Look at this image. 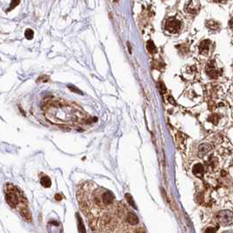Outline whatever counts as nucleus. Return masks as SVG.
Instances as JSON below:
<instances>
[{
	"label": "nucleus",
	"instance_id": "4",
	"mask_svg": "<svg viewBox=\"0 0 233 233\" xmlns=\"http://www.w3.org/2000/svg\"><path fill=\"white\" fill-rule=\"evenodd\" d=\"M200 10V2L198 0H189L185 6V11L189 14H196Z\"/></svg>",
	"mask_w": 233,
	"mask_h": 233
},
{
	"label": "nucleus",
	"instance_id": "2",
	"mask_svg": "<svg viewBox=\"0 0 233 233\" xmlns=\"http://www.w3.org/2000/svg\"><path fill=\"white\" fill-rule=\"evenodd\" d=\"M13 188H14V187L11 186V189H8L7 192L5 193V200L11 207L15 208L19 204V196L17 194L18 192L13 191Z\"/></svg>",
	"mask_w": 233,
	"mask_h": 233
},
{
	"label": "nucleus",
	"instance_id": "8",
	"mask_svg": "<svg viewBox=\"0 0 233 233\" xmlns=\"http://www.w3.org/2000/svg\"><path fill=\"white\" fill-rule=\"evenodd\" d=\"M211 149V145L209 144H202L199 146V155L202 157L203 155L207 154L208 153Z\"/></svg>",
	"mask_w": 233,
	"mask_h": 233
},
{
	"label": "nucleus",
	"instance_id": "12",
	"mask_svg": "<svg viewBox=\"0 0 233 233\" xmlns=\"http://www.w3.org/2000/svg\"><path fill=\"white\" fill-rule=\"evenodd\" d=\"M127 221L129 222V223L134 225L139 223V218L135 215L134 213H129L128 217H127Z\"/></svg>",
	"mask_w": 233,
	"mask_h": 233
},
{
	"label": "nucleus",
	"instance_id": "11",
	"mask_svg": "<svg viewBox=\"0 0 233 233\" xmlns=\"http://www.w3.org/2000/svg\"><path fill=\"white\" fill-rule=\"evenodd\" d=\"M206 26L210 30H218L219 28V24L215 20H208L206 22Z\"/></svg>",
	"mask_w": 233,
	"mask_h": 233
},
{
	"label": "nucleus",
	"instance_id": "7",
	"mask_svg": "<svg viewBox=\"0 0 233 233\" xmlns=\"http://www.w3.org/2000/svg\"><path fill=\"white\" fill-rule=\"evenodd\" d=\"M193 174L197 177H202L203 174V166L202 164L197 163L193 166Z\"/></svg>",
	"mask_w": 233,
	"mask_h": 233
},
{
	"label": "nucleus",
	"instance_id": "9",
	"mask_svg": "<svg viewBox=\"0 0 233 233\" xmlns=\"http://www.w3.org/2000/svg\"><path fill=\"white\" fill-rule=\"evenodd\" d=\"M113 198H114V196H113V195L110 192H105L104 195H103V202H104V204L109 205V204H110L111 202H113Z\"/></svg>",
	"mask_w": 233,
	"mask_h": 233
},
{
	"label": "nucleus",
	"instance_id": "25",
	"mask_svg": "<svg viewBox=\"0 0 233 233\" xmlns=\"http://www.w3.org/2000/svg\"><path fill=\"white\" fill-rule=\"evenodd\" d=\"M213 1H215V2H218V3H224V2H226L227 0H213Z\"/></svg>",
	"mask_w": 233,
	"mask_h": 233
},
{
	"label": "nucleus",
	"instance_id": "17",
	"mask_svg": "<svg viewBox=\"0 0 233 233\" xmlns=\"http://www.w3.org/2000/svg\"><path fill=\"white\" fill-rule=\"evenodd\" d=\"M25 35H26V38L27 40H32V38H33V35H34V32L33 31L30 29V28H28L27 30L25 32Z\"/></svg>",
	"mask_w": 233,
	"mask_h": 233
},
{
	"label": "nucleus",
	"instance_id": "13",
	"mask_svg": "<svg viewBox=\"0 0 233 233\" xmlns=\"http://www.w3.org/2000/svg\"><path fill=\"white\" fill-rule=\"evenodd\" d=\"M41 185L44 188H49V187L51 186V184H52V181H51V179L49 177L43 176V177H41Z\"/></svg>",
	"mask_w": 233,
	"mask_h": 233
},
{
	"label": "nucleus",
	"instance_id": "1",
	"mask_svg": "<svg viewBox=\"0 0 233 233\" xmlns=\"http://www.w3.org/2000/svg\"><path fill=\"white\" fill-rule=\"evenodd\" d=\"M181 23L175 18H170V19H166V23H165V30L171 34L178 33L181 30Z\"/></svg>",
	"mask_w": 233,
	"mask_h": 233
},
{
	"label": "nucleus",
	"instance_id": "15",
	"mask_svg": "<svg viewBox=\"0 0 233 233\" xmlns=\"http://www.w3.org/2000/svg\"><path fill=\"white\" fill-rule=\"evenodd\" d=\"M20 213H21V215H22V217L23 218H25L26 219V220H29V221H31V213L29 212V210L26 209V208H25V209H22L20 210Z\"/></svg>",
	"mask_w": 233,
	"mask_h": 233
},
{
	"label": "nucleus",
	"instance_id": "21",
	"mask_svg": "<svg viewBox=\"0 0 233 233\" xmlns=\"http://www.w3.org/2000/svg\"><path fill=\"white\" fill-rule=\"evenodd\" d=\"M67 88H69V89H71L73 92H76V93H78V94H83L82 93V91H80L77 88H75L73 85H68V86H67Z\"/></svg>",
	"mask_w": 233,
	"mask_h": 233
},
{
	"label": "nucleus",
	"instance_id": "19",
	"mask_svg": "<svg viewBox=\"0 0 233 233\" xmlns=\"http://www.w3.org/2000/svg\"><path fill=\"white\" fill-rule=\"evenodd\" d=\"M218 119H219V118H218V115H216V114H214V115H212V116H210V117H209V120L212 122L213 124H218Z\"/></svg>",
	"mask_w": 233,
	"mask_h": 233
},
{
	"label": "nucleus",
	"instance_id": "10",
	"mask_svg": "<svg viewBox=\"0 0 233 233\" xmlns=\"http://www.w3.org/2000/svg\"><path fill=\"white\" fill-rule=\"evenodd\" d=\"M146 49L152 54L157 53V47H156L155 44L152 41H147V43H146Z\"/></svg>",
	"mask_w": 233,
	"mask_h": 233
},
{
	"label": "nucleus",
	"instance_id": "24",
	"mask_svg": "<svg viewBox=\"0 0 233 233\" xmlns=\"http://www.w3.org/2000/svg\"><path fill=\"white\" fill-rule=\"evenodd\" d=\"M229 26H230V28H231V30L233 32V18L230 20V23H229Z\"/></svg>",
	"mask_w": 233,
	"mask_h": 233
},
{
	"label": "nucleus",
	"instance_id": "18",
	"mask_svg": "<svg viewBox=\"0 0 233 233\" xmlns=\"http://www.w3.org/2000/svg\"><path fill=\"white\" fill-rule=\"evenodd\" d=\"M20 1L21 0H11V5H10V8L8 9V11H11V10H12V9H14L16 6L20 3Z\"/></svg>",
	"mask_w": 233,
	"mask_h": 233
},
{
	"label": "nucleus",
	"instance_id": "6",
	"mask_svg": "<svg viewBox=\"0 0 233 233\" xmlns=\"http://www.w3.org/2000/svg\"><path fill=\"white\" fill-rule=\"evenodd\" d=\"M210 41H203L200 44V46H199V51L200 53L202 54H204V55H206L208 54V53L209 52V48H210Z\"/></svg>",
	"mask_w": 233,
	"mask_h": 233
},
{
	"label": "nucleus",
	"instance_id": "22",
	"mask_svg": "<svg viewBox=\"0 0 233 233\" xmlns=\"http://www.w3.org/2000/svg\"><path fill=\"white\" fill-rule=\"evenodd\" d=\"M204 233H216V231L214 230L213 228H207L206 229V231H204Z\"/></svg>",
	"mask_w": 233,
	"mask_h": 233
},
{
	"label": "nucleus",
	"instance_id": "14",
	"mask_svg": "<svg viewBox=\"0 0 233 233\" xmlns=\"http://www.w3.org/2000/svg\"><path fill=\"white\" fill-rule=\"evenodd\" d=\"M77 218H78V231L79 233H86V230H85V227H84V224H83V221H82V218L80 217V215L77 214Z\"/></svg>",
	"mask_w": 233,
	"mask_h": 233
},
{
	"label": "nucleus",
	"instance_id": "23",
	"mask_svg": "<svg viewBox=\"0 0 233 233\" xmlns=\"http://www.w3.org/2000/svg\"><path fill=\"white\" fill-rule=\"evenodd\" d=\"M54 198H55L57 201H61V200L62 199V196H61L60 194H56V195H55V196H54Z\"/></svg>",
	"mask_w": 233,
	"mask_h": 233
},
{
	"label": "nucleus",
	"instance_id": "3",
	"mask_svg": "<svg viewBox=\"0 0 233 233\" xmlns=\"http://www.w3.org/2000/svg\"><path fill=\"white\" fill-rule=\"evenodd\" d=\"M218 218L223 225H231L233 223V214L230 211H221L218 213Z\"/></svg>",
	"mask_w": 233,
	"mask_h": 233
},
{
	"label": "nucleus",
	"instance_id": "16",
	"mask_svg": "<svg viewBox=\"0 0 233 233\" xmlns=\"http://www.w3.org/2000/svg\"><path fill=\"white\" fill-rule=\"evenodd\" d=\"M125 199H126L127 202H129V204L132 207H133L134 209H137L136 205H135L134 201H133V199H132V196L130 194H126V195H125Z\"/></svg>",
	"mask_w": 233,
	"mask_h": 233
},
{
	"label": "nucleus",
	"instance_id": "5",
	"mask_svg": "<svg viewBox=\"0 0 233 233\" xmlns=\"http://www.w3.org/2000/svg\"><path fill=\"white\" fill-rule=\"evenodd\" d=\"M206 72L209 75V76L212 78H217L220 76V73L218 72L217 67L215 66V63L212 61L209 62L206 65Z\"/></svg>",
	"mask_w": 233,
	"mask_h": 233
},
{
	"label": "nucleus",
	"instance_id": "20",
	"mask_svg": "<svg viewBox=\"0 0 233 233\" xmlns=\"http://www.w3.org/2000/svg\"><path fill=\"white\" fill-rule=\"evenodd\" d=\"M47 81H49V78L47 77V76H41L39 79L37 80V83H40V82H41V83H44V82H47Z\"/></svg>",
	"mask_w": 233,
	"mask_h": 233
}]
</instances>
